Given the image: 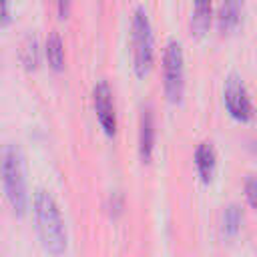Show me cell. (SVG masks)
Masks as SVG:
<instances>
[{"label": "cell", "instance_id": "obj_1", "mask_svg": "<svg viewBox=\"0 0 257 257\" xmlns=\"http://www.w3.org/2000/svg\"><path fill=\"white\" fill-rule=\"evenodd\" d=\"M32 207H34V221L42 247L50 255L60 257L66 251V227L56 199L48 191L38 189L34 193Z\"/></svg>", "mask_w": 257, "mask_h": 257}, {"label": "cell", "instance_id": "obj_2", "mask_svg": "<svg viewBox=\"0 0 257 257\" xmlns=\"http://www.w3.org/2000/svg\"><path fill=\"white\" fill-rule=\"evenodd\" d=\"M2 183L6 199L16 215H24L28 205V191H26V173H24V157L16 147H8L2 155Z\"/></svg>", "mask_w": 257, "mask_h": 257}, {"label": "cell", "instance_id": "obj_3", "mask_svg": "<svg viewBox=\"0 0 257 257\" xmlns=\"http://www.w3.org/2000/svg\"><path fill=\"white\" fill-rule=\"evenodd\" d=\"M131 44H133V64H135L137 76L149 74L155 62V34L143 6H137L133 12Z\"/></svg>", "mask_w": 257, "mask_h": 257}, {"label": "cell", "instance_id": "obj_4", "mask_svg": "<svg viewBox=\"0 0 257 257\" xmlns=\"http://www.w3.org/2000/svg\"><path fill=\"white\" fill-rule=\"evenodd\" d=\"M163 78L165 94L171 102H181L185 90V54L179 40H169L163 54Z\"/></svg>", "mask_w": 257, "mask_h": 257}, {"label": "cell", "instance_id": "obj_5", "mask_svg": "<svg viewBox=\"0 0 257 257\" xmlns=\"http://www.w3.org/2000/svg\"><path fill=\"white\" fill-rule=\"evenodd\" d=\"M223 100H225V106H227L229 114L235 120H241V122L251 120L253 104H251V98H249V92H247L243 80L237 74L227 76L225 88H223Z\"/></svg>", "mask_w": 257, "mask_h": 257}, {"label": "cell", "instance_id": "obj_6", "mask_svg": "<svg viewBox=\"0 0 257 257\" xmlns=\"http://www.w3.org/2000/svg\"><path fill=\"white\" fill-rule=\"evenodd\" d=\"M92 104L96 118L104 131L106 137H114L116 133V110H114V100H112V90L106 80H98L92 88Z\"/></svg>", "mask_w": 257, "mask_h": 257}, {"label": "cell", "instance_id": "obj_7", "mask_svg": "<svg viewBox=\"0 0 257 257\" xmlns=\"http://www.w3.org/2000/svg\"><path fill=\"white\" fill-rule=\"evenodd\" d=\"M155 112L153 106L147 104L141 110L139 118V155L143 163H149L155 151Z\"/></svg>", "mask_w": 257, "mask_h": 257}, {"label": "cell", "instance_id": "obj_8", "mask_svg": "<svg viewBox=\"0 0 257 257\" xmlns=\"http://www.w3.org/2000/svg\"><path fill=\"white\" fill-rule=\"evenodd\" d=\"M241 12H243V0H223L217 14L219 30L223 34L235 30L241 22Z\"/></svg>", "mask_w": 257, "mask_h": 257}, {"label": "cell", "instance_id": "obj_9", "mask_svg": "<svg viewBox=\"0 0 257 257\" xmlns=\"http://www.w3.org/2000/svg\"><path fill=\"white\" fill-rule=\"evenodd\" d=\"M195 165H197V171H199V177L209 183L213 173H215V167H217V155H215V149L211 143H201L195 151Z\"/></svg>", "mask_w": 257, "mask_h": 257}, {"label": "cell", "instance_id": "obj_10", "mask_svg": "<svg viewBox=\"0 0 257 257\" xmlns=\"http://www.w3.org/2000/svg\"><path fill=\"white\" fill-rule=\"evenodd\" d=\"M211 14L213 6L211 0H193V16H191V28L195 34H205L211 26Z\"/></svg>", "mask_w": 257, "mask_h": 257}, {"label": "cell", "instance_id": "obj_11", "mask_svg": "<svg viewBox=\"0 0 257 257\" xmlns=\"http://www.w3.org/2000/svg\"><path fill=\"white\" fill-rule=\"evenodd\" d=\"M44 52H46V58H48V64H50L52 70L58 72V70L64 68V42H62L58 32H50L48 34Z\"/></svg>", "mask_w": 257, "mask_h": 257}, {"label": "cell", "instance_id": "obj_12", "mask_svg": "<svg viewBox=\"0 0 257 257\" xmlns=\"http://www.w3.org/2000/svg\"><path fill=\"white\" fill-rule=\"evenodd\" d=\"M241 221H243V213H241V207L239 205H229L225 211H223V233L227 237H235L241 229Z\"/></svg>", "mask_w": 257, "mask_h": 257}, {"label": "cell", "instance_id": "obj_13", "mask_svg": "<svg viewBox=\"0 0 257 257\" xmlns=\"http://www.w3.org/2000/svg\"><path fill=\"white\" fill-rule=\"evenodd\" d=\"M20 58L24 62L26 68H36L38 60H40V48H38V40L36 36L28 34L22 42V50H20Z\"/></svg>", "mask_w": 257, "mask_h": 257}, {"label": "cell", "instance_id": "obj_14", "mask_svg": "<svg viewBox=\"0 0 257 257\" xmlns=\"http://www.w3.org/2000/svg\"><path fill=\"white\" fill-rule=\"evenodd\" d=\"M245 197L253 209H257V177L249 175L245 179Z\"/></svg>", "mask_w": 257, "mask_h": 257}, {"label": "cell", "instance_id": "obj_15", "mask_svg": "<svg viewBox=\"0 0 257 257\" xmlns=\"http://www.w3.org/2000/svg\"><path fill=\"white\" fill-rule=\"evenodd\" d=\"M108 211H110L112 217H116V215L122 213V197L118 193H112L110 195V199H108Z\"/></svg>", "mask_w": 257, "mask_h": 257}, {"label": "cell", "instance_id": "obj_16", "mask_svg": "<svg viewBox=\"0 0 257 257\" xmlns=\"http://www.w3.org/2000/svg\"><path fill=\"white\" fill-rule=\"evenodd\" d=\"M10 2H12V0H0V26L8 24V22H10V18H12Z\"/></svg>", "mask_w": 257, "mask_h": 257}, {"label": "cell", "instance_id": "obj_17", "mask_svg": "<svg viewBox=\"0 0 257 257\" xmlns=\"http://www.w3.org/2000/svg\"><path fill=\"white\" fill-rule=\"evenodd\" d=\"M56 8H58V16L66 18L70 12V0H56Z\"/></svg>", "mask_w": 257, "mask_h": 257}]
</instances>
